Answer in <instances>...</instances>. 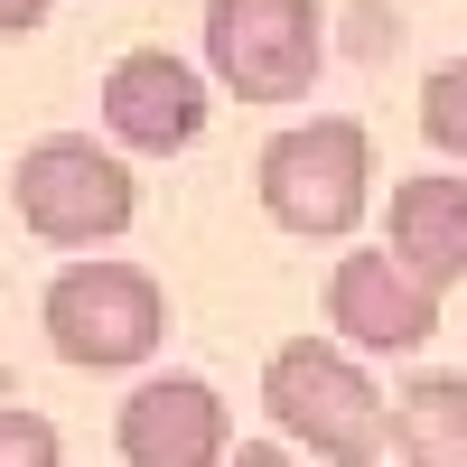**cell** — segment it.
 Wrapping results in <instances>:
<instances>
[{
  "label": "cell",
  "instance_id": "obj_6",
  "mask_svg": "<svg viewBox=\"0 0 467 467\" xmlns=\"http://www.w3.org/2000/svg\"><path fill=\"white\" fill-rule=\"evenodd\" d=\"M215 122V85L187 57L169 47H131L112 57L103 75V140L131 150V160H178V150H197Z\"/></svg>",
  "mask_w": 467,
  "mask_h": 467
},
{
  "label": "cell",
  "instance_id": "obj_13",
  "mask_svg": "<svg viewBox=\"0 0 467 467\" xmlns=\"http://www.w3.org/2000/svg\"><path fill=\"white\" fill-rule=\"evenodd\" d=\"M224 467H308V458H299L290 440H244V449H234Z\"/></svg>",
  "mask_w": 467,
  "mask_h": 467
},
{
  "label": "cell",
  "instance_id": "obj_10",
  "mask_svg": "<svg viewBox=\"0 0 467 467\" xmlns=\"http://www.w3.org/2000/svg\"><path fill=\"white\" fill-rule=\"evenodd\" d=\"M393 458L402 467H467V374H411L393 393Z\"/></svg>",
  "mask_w": 467,
  "mask_h": 467
},
{
  "label": "cell",
  "instance_id": "obj_5",
  "mask_svg": "<svg viewBox=\"0 0 467 467\" xmlns=\"http://www.w3.org/2000/svg\"><path fill=\"white\" fill-rule=\"evenodd\" d=\"M197 37H206V75L234 103H262V112L299 103L327 66V10L318 0H206Z\"/></svg>",
  "mask_w": 467,
  "mask_h": 467
},
{
  "label": "cell",
  "instance_id": "obj_7",
  "mask_svg": "<svg viewBox=\"0 0 467 467\" xmlns=\"http://www.w3.org/2000/svg\"><path fill=\"white\" fill-rule=\"evenodd\" d=\"M440 299L449 290L402 271L383 244L346 253L327 271V327H337V346H356V356H420V346L440 337Z\"/></svg>",
  "mask_w": 467,
  "mask_h": 467
},
{
  "label": "cell",
  "instance_id": "obj_8",
  "mask_svg": "<svg viewBox=\"0 0 467 467\" xmlns=\"http://www.w3.org/2000/svg\"><path fill=\"white\" fill-rule=\"evenodd\" d=\"M112 449H122V467H224L244 440L206 374H150L112 411Z\"/></svg>",
  "mask_w": 467,
  "mask_h": 467
},
{
  "label": "cell",
  "instance_id": "obj_14",
  "mask_svg": "<svg viewBox=\"0 0 467 467\" xmlns=\"http://www.w3.org/2000/svg\"><path fill=\"white\" fill-rule=\"evenodd\" d=\"M57 19V0H0V37H28V28H47Z\"/></svg>",
  "mask_w": 467,
  "mask_h": 467
},
{
  "label": "cell",
  "instance_id": "obj_9",
  "mask_svg": "<svg viewBox=\"0 0 467 467\" xmlns=\"http://www.w3.org/2000/svg\"><path fill=\"white\" fill-rule=\"evenodd\" d=\"M383 253L402 271H420L431 290H458L467 281V169L393 178V197H383Z\"/></svg>",
  "mask_w": 467,
  "mask_h": 467
},
{
  "label": "cell",
  "instance_id": "obj_2",
  "mask_svg": "<svg viewBox=\"0 0 467 467\" xmlns=\"http://www.w3.org/2000/svg\"><path fill=\"white\" fill-rule=\"evenodd\" d=\"M253 197L299 244H346L365 224V206H374V131L346 122V112L271 131L262 160H253Z\"/></svg>",
  "mask_w": 467,
  "mask_h": 467
},
{
  "label": "cell",
  "instance_id": "obj_4",
  "mask_svg": "<svg viewBox=\"0 0 467 467\" xmlns=\"http://www.w3.org/2000/svg\"><path fill=\"white\" fill-rule=\"evenodd\" d=\"M37 337L75 374H131L169 346V290L140 262H75L37 299Z\"/></svg>",
  "mask_w": 467,
  "mask_h": 467
},
{
  "label": "cell",
  "instance_id": "obj_1",
  "mask_svg": "<svg viewBox=\"0 0 467 467\" xmlns=\"http://www.w3.org/2000/svg\"><path fill=\"white\" fill-rule=\"evenodd\" d=\"M262 420L318 467H374L393 449L383 383L365 374L356 346H318V337H281L262 356Z\"/></svg>",
  "mask_w": 467,
  "mask_h": 467
},
{
  "label": "cell",
  "instance_id": "obj_11",
  "mask_svg": "<svg viewBox=\"0 0 467 467\" xmlns=\"http://www.w3.org/2000/svg\"><path fill=\"white\" fill-rule=\"evenodd\" d=\"M420 140H431L449 169H467V57L420 75Z\"/></svg>",
  "mask_w": 467,
  "mask_h": 467
},
{
  "label": "cell",
  "instance_id": "obj_3",
  "mask_svg": "<svg viewBox=\"0 0 467 467\" xmlns=\"http://www.w3.org/2000/svg\"><path fill=\"white\" fill-rule=\"evenodd\" d=\"M10 206L47 253H94V244H122L131 215H140V178L112 140L94 131H47L19 150L10 169Z\"/></svg>",
  "mask_w": 467,
  "mask_h": 467
},
{
  "label": "cell",
  "instance_id": "obj_12",
  "mask_svg": "<svg viewBox=\"0 0 467 467\" xmlns=\"http://www.w3.org/2000/svg\"><path fill=\"white\" fill-rule=\"evenodd\" d=\"M0 467H66V440H57V420H47V411H19V402H0Z\"/></svg>",
  "mask_w": 467,
  "mask_h": 467
}]
</instances>
